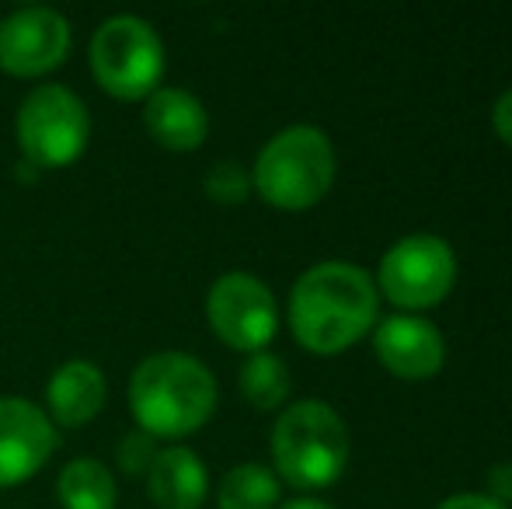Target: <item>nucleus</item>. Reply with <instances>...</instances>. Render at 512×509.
<instances>
[{
    "label": "nucleus",
    "instance_id": "f257e3e1",
    "mask_svg": "<svg viewBox=\"0 0 512 509\" xmlns=\"http://www.w3.org/2000/svg\"><path fill=\"white\" fill-rule=\"evenodd\" d=\"M377 321V283L359 265L321 262L290 293V325L310 353H342Z\"/></svg>",
    "mask_w": 512,
    "mask_h": 509
},
{
    "label": "nucleus",
    "instance_id": "ddd939ff",
    "mask_svg": "<svg viewBox=\"0 0 512 509\" xmlns=\"http://www.w3.org/2000/svg\"><path fill=\"white\" fill-rule=\"evenodd\" d=\"M147 485L161 509H199L206 499V464L185 447L157 450Z\"/></svg>",
    "mask_w": 512,
    "mask_h": 509
},
{
    "label": "nucleus",
    "instance_id": "9b49d317",
    "mask_svg": "<svg viewBox=\"0 0 512 509\" xmlns=\"http://www.w3.org/2000/svg\"><path fill=\"white\" fill-rule=\"evenodd\" d=\"M373 349H377L380 363L405 381H425V377L439 374L446 356L439 328L422 318H411V314H394V318L380 321Z\"/></svg>",
    "mask_w": 512,
    "mask_h": 509
},
{
    "label": "nucleus",
    "instance_id": "a211bd4d",
    "mask_svg": "<svg viewBox=\"0 0 512 509\" xmlns=\"http://www.w3.org/2000/svg\"><path fill=\"white\" fill-rule=\"evenodd\" d=\"M203 189L216 203H244L251 192V175L237 161H220L206 171Z\"/></svg>",
    "mask_w": 512,
    "mask_h": 509
},
{
    "label": "nucleus",
    "instance_id": "6ab92c4d",
    "mask_svg": "<svg viewBox=\"0 0 512 509\" xmlns=\"http://www.w3.org/2000/svg\"><path fill=\"white\" fill-rule=\"evenodd\" d=\"M157 450H154V436L150 433H129L126 440H122V450H119V464L129 471V475H140V471H150V464H154Z\"/></svg>",
    "mask_w": 512,
    "mask_h": 509
},
{
    "label": "nucleus",
    "instance_id": "1a4fd4ad",
    "mask_svg": "<svg viewBox=\"0 0 512 509\" xmlns=\"http://www.w3.org/2000/svg\"><path fill=\"white\" fill-rule=\"evenodd\" d=\"M70 49V21L53 7H18L0 21V67L18 77L46 74Z\"/></svg>",
    "mask_w": 512,
    "mask_h": 509
},
{
    "label": "nucleus",
    "instance_id": "aec40b11",
    "mask_svg": "<svg viewBox=\"0 0 512 509\" xmlns=\"http://www.w3.org/2000/svg\"><path fill=\"white\" fill-rule=\"evenodd\" d=\"M488 489H492V499L499 506L512 503V464H495L492 471H488Z\"/></svg>",
    "mask_w": 512,
    "mask_h": 509
},
{
    "label": "nucleus",
    "instance_id": "39448f33",
    "mask_svg": "<svg viewBox=\"0 0 512 509\" xmlns=\"http://www.w3.org/2000/svg\"><path fill=\"white\" fill-rule=\"evenodd\" d=\"M91 67L105 91L119 98L154 95L164 74V42L154 25L136 14L102 21L91 39Z\"/></svg>",
    "mask_w": 512,
    "mask_h": 509
},
{
    "label": "nucleus",
    "instance_id": "2eb2a0df",
    "mask_svg": "<svg viewBox=\"0 0 512 509\" xmlns=\"http://www.w3.org/2000/svg\"><path fill=\"white\" fill-rule=\"evenodd\" d=\"M60 503L67 509H112L115 506V478L102 461L77 457L63 468L60 482Z\"/></svg>",
    "mask_w": 512,
    "mask_h": 509
},
{
    "label": "nucleus",
    "instance_id": "f03ea898",
    "mask_svg": "<svg viewBox=\"0 0 512 509\" xmlns=\"http://www.w3.org/2000/svg\"><path fill=\"white\" fill-rule=\"evenodd\" d=\"M129 405L150 436H182L213 415L216 381L189 353H154L133 370Z\"/></svg>",
    "mask_w": 512,
    "mask_h": 509
},
{
    "label": "nucleus",
    "instance_id": "20e7f679",
    "mask_svg": "<svg viewBox=\"0 0 512 509\" xmlns=\"http://www.w3.org/2000/svg\"><path fill=\"white\" fill-rule=\"evenodd\" d=\"M255 189L279 210H307L328 196L335 182V150L314 126H290L262 147L255 161Z\"/></svg>",
    "mask_w": 512,
    "mask_h": 509
},
{
    "label": "nucleus",
    "instance_id": "f8f14e48",
    "mask_svg": "<svg viewBox=\"0 0 512 509\" xmlns=\"http://www.w3.org/2000/svg\"><path fill=\"white\" fill-rule=\"evenodd\" d=\"M150 136L171 150H196L206 140V109L192 91L185 88H157L143 112Z\"/></svg>",
    "mask_w": 512,
    "mask_h": 509
},
{
    "label": "nucleus",
    "instance_id": "4468645a",
    "mask_svg": "<svg viewBox=\"0 0 512 509\" xmlns=\"http://www.w3.org/2000/svg\"><path fill=\"white\" fill-rule=\"evenodd\" d=\"M46 398L53 419H60L63 426H84L105 405V377L95 363L70 360L53 374Z\"/></svg>",
    "mask_w": 512,
    "mask_h": 509
},
{
    "label": "nucleus",
    "instance_id": "9d476101",
    "mask_svg": "<svg viewBox=\"0 0 512 509\" xmlns=\"http://www.w3.org/2000/svg\"><path fill=\"white\" fill-rule=\"evenodd\" d=\"M56 429L39 405L0 398V485H18L49 461Z\"/></svg>",
    "mask_w": 512,
    "mask_h": 509
},
{
    "label": "nucleus",
    "instance_id": "f3484780",
    "mask_svg": "<svg viewBox=\"0 0 512 509\" xmlns=\"http://www.w3.org/2000/svg\"><path fill=\"white\" fill-rule=\"evenodd\" d=\"M241 391L255 408H276L290 394V370L279 356L251 353V360L241 367Z\"/></svg>",
    "mask_w": 512,
    "mask_h": 509
},
{
    "label": "nucleus",
    "instance_id": "4be33fe9",
    "mask_svg": "<svg viewBox=\"0 0 512 509\" xmlns=\"http://www.w3.org/2000/svg\"><path fill=\"white\" fill-rule=\"evenodd\" d=\"M436 509H506V506H499L492 496H478V492H467V496H450L446 503H439Z\"/></svg>",
    "mask_w": 512,
    "mask_h": 509
},
{
    "label": "nucleus",
    "instance_id": "5701e85b",
    "mask_svg": "<svg viewBox=\"0 0 512 509\" xmlns=\"http://www.w3.org/2000/svg\"><path fill=\"white\" fill-rule=\"evenodd\" d=\"M283 509H331V506L317 503V499H293V503H286Z\"/></svg>",
    "mask_w": 512,
    "mask_h": 509
},
{
    "label": "nucleus",
    "instance_id": "423d86ee",
    "mask_svg": "<svg viewBox=\"0 0 512 509\" xmlns=\"http://www.w3.org/2000/svg\"><path fill=\"white\" fill-rule=\"evenodd\" d=\"M91 119L84 102L63 84H42L18 109V140L35 168H60L84 150Z\"/></svg>",
    "mask_w": 512,
    "mask_h": 509
},
{
    "label": "nucleus",
    "instance_id": "7ed1b4c3",
    "mask_svg": "<svg viewBox=\"0 0 512 509\" xmlns=\"http://www.w3.org/2000/svg\"><path fill=\"white\" fill-rule=\"evenodd\" d=\"M272 457L290 485L321 489L349 464V429L324 401H297L272 429Z\"/></svg>",
    "mask_w": 512,
    "mask_h": 509
},
{
    "label": "nucleus",
    "instance_id": "dca6fc26",
    "mask_svg": "<svg viewBox=\"0 0 512 509\" xmlns=\"http://www.w3.org/2000/svg\"><path fill=\"white\" fill-rule=\"evenodd\" d=\"M220 509H272L279 503V482L265 464H237L220 482Z\"/></svg>",
    "mask_w": 512,
    "mask_h": 509
},
{
    "label": "nucleus",
    "instance_id": "412c9836",
    "mask_svg": "<svg viewBox=\"0 0 512 509\" xmlns=\"http://www.w3.org/2000/svg\"><path fill=\"white\" fill-rule=\"evenodd\" d=\"M492 126H495V133H499V140L506 143V147H512V88L499 98V102H495Z\"/></svg>",
    "mask_w": 512,
    "mask_h": 509
},
{
    "label": "nucleus",
    "instance_id": "6e6552de",
    "mask_svg": "<svg viewBox=\"0 0 512 509\" xmlns=\"http://www.w3.org/2000/svg\"><path fill=\"white\" fill-rule=\"evenodd\" d=\"M206 311L216 335L244 353H262L279 325L276 297L251 272H227L216 279L206 297Z\"/></svg>",
    "mask_w": 512,
    "mask_h": 509
},
{
    "label": "nucleus",
    "instance_id": "0eeeda50",
    "mask_svg": "<svg viewBox=\"0 0 512 509\" xmlns=\"http://www.w3.org/2000/svg\"><path fill=\"white\" fill-rule=\"evenodd\" d=\"M457 279L453 248L436 234H411L401 238L380 262V290L391 304L408 311L436 307Z\"/></svg>",
    "mask_w": 512,
    "mask_h": 509
}]
</instances>
